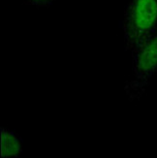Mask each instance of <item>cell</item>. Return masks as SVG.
Masks as SVG:
<instances>
[{
    "instance_id": "1",
    "label": "cell",
    "mask_w": 157,
    "mask_h": 158,
    "mask_svg": "<svg viewBox=\"0 0 157 158\" xmlns=\"http://www.w3.org/2000/svg\"><path fill=\"white\" fill-rule=\"evenodd\" d=\"M122 27L125 48L132 53L157 27V0H129Z\"/></svg>"
},
{
    "instance_id": "2",
    "label": "cell",
    "mask_w": 157,
    "mask_h": 158,
    "mask_svg": "<svg viewBox=\"0 0 157 158\" xmlns=\"http://www.w3.org/2000/svg\"><path fill=\"white\" fill-rule=\"evenodd\" d=\"M132 61L133 77L125 85L131 101L145 93L151 78L157 74V27L132 52Z\"/></svg>"
},
{
    "instance_id": "3",
    "label": "cell",
    "mask_w": 157,
    "mask_h": 158,
    "mask_svg": "<svg viewBox=\"0 0 157 158\" xmlns=\"http://www.w3.org/2000/svg\"><path fill=\"white\" fill-rule=\"evenodd\" d=\"M2 137V157L18 158L22 155L23 148L19 137L8 129H1Z\"/></svg>"
},
{
    "instance_id": "4",
    "label": "cell",
    "mask_w": 157,
    "mask_h": 158,
    "mask_svg": "<svg viewBox=\"0 0 157 158\" xmlns=\"http://www.w3.org/2000/svg\"><path fill=\"white\" fill-rule=\"evenodd\" d=\"M22 1L35 6H49L52 4L56 0H22Z\"/></svg>"
}]
</instances>
